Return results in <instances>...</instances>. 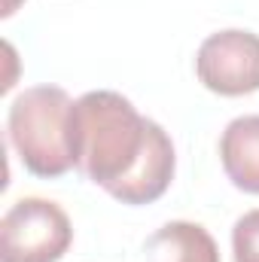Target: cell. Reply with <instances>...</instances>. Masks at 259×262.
Wrapping results in <instances>:
<instances>
[{
	"instance_id": "cell-1",
	"label": "cell",
	"mask_w": 259,
	"mask_h": 262,
	"mask_svg": "<svg viewBox=\"0 0 259 262\" xmlns=\"http://www.w3.org/2000/svg\"><path fill=\"white\" fill-rule=\"evenodd\" d=\"M73 165L122 204H153L171 189L177 156L168 131L119 92H85L73 104Z\"/></svg>"
},
{
	"instance_id": "cell-2",
	"label": "cell",
	"mask_w": 259,
	"mask_h": 262,
	"mask_svg": "<svg viewBox=\"0 0 259 262\" xmlns=\"http://www.w3.org/2000/svg\"><path fill=\"white\" fill-rule=\"evenodd\" d=\"M73 98L61 85L25 89L6 113V137L25 171L43 180L64 177L73 165Z\"/></svg>"
},
{
	"instance_id": "cell-3",
	"label": "cell",
	"mask_w": 259,
	"mask_h": 262,
	"mask_svg": "<svg viewBox=\"0 0 259 262\" xmlns=\"http://www.w3.org/2000/svg\"><path fill=\"white\" fill-rule=\"evenodd\" d=\"M70 244V216L49 198H18L0 220V262H58Z\"/></svg>"
},
{
	"instance_id": "cell-4",
	"label": "cell",
	"mask_w": 259,
	"mask_h": 262,
	"mask_svg": "<svg viewBox=\"0 0 259 262\" xmlns=\"http://www.w3.org/2000/svg\"><path fill=\"white\" fill-rule=\"evenodd\" d=\"M198 82L223 98L259 92V34L229 28L210 34L195 55Z\"/></svg>"
},
{
	"instance_id": "cell-5",
	"label": "cell",
	"mask_w": 259,
	"mask_h": 262,
	"mask_svg": "<svg viewBox=\"0 0 259 262\" xmlns=\"http://www.w3.org/2000/svg\"><path fill=\"white\" fill-rule=\"evenodd\" d=\"M140 262H223L213 235L189 220H174L156 229L146 244Z\"/></svg>"
},
{
	"instance_id": "cell-6",
	"label": "cell",
	"mask_w": 259,
	"mask_h": 262,
	"mask_svg": "<svg viewBox=\"0 0 259 262\" xmlns=\"http://www.w3.org/2000/svg\"><path fill=\"white\" fill-rule=\"evenodd\" d=\"M220 162L235 189L259 195V116L232 119L220 137Z\"/></svg>"
},
{
	"instance_id": "cell-7",
	"label": "cell",
	"mask_w": 259,
	"mask_h": 262,
	"mask_svg": "<svg viewBox=\"0 0 259 262\" xmlns=\"http://www.w3.org/2000/svg\"><path fill=\"white\" fill-rule=\"evenodd\" d=\"M232 256L235 262H259V207L247 210L232 226Z\"/></svg>"
},
{
	"instance_id": "cell-8",
	"label": "cell",
	"mask_w": 259,
	"mask_h": 262,
	"mask_svg": "<svg viewBox=\"0 0 259 262\" xmlns=\"http://www.w3.org/2000/svg\"><path fill=\"white\" fill-rule=\"evenodd\" d=\"M21 3H25V0H3V9H0V15H3V18H9V15H12V12L21 6Z\"/></svg>"
}]
</instances>
